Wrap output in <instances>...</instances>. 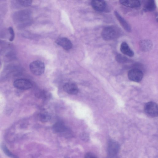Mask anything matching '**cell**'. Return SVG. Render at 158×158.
<instances>
[{"label": "cell", "mask_w": 158, "mask_h": 158, "mask_svg": "<svg viewBox=\"0 0 158 158\" xmlns=\"http://www.w3.org/2000/svg\"><path fill=\"white\" fill-rule=\"evenodd\" d=\"M29 68L31 72L34 75L39 76L44 72L45 69L44 63L40 60H35L30 64Z\"/></svg>", "instance_id": "obj_3"}, {"label": "cell", "mask_w": 158, "mask_h": 158, "mask_svg": "<svg viewBox=\"0 0 158 158\" xmlns=\"http://www.w3.org/2000/svg\"><path fill=\"white\" fill-rule=\"evenodd\" d=\"M114 14L116 18L124 29L128 32H131V27L126 20L117 11H115Z\"/></svg>", "instance_id": "obj_11"}, {"label": "cell", "mask_w": 158, "mask_h": 158, "mask_svg": "<svg viewBox=\"0 0 158 158\" xmlns=\"http://www.w3.org/2000/svg\"><path fill=\"white\" fill-rule=\"evenodd\" d=\"M9 31L10 35L9 40L10 41H12L14 40L15 37V33L13 27H9Z\"/></svg>", "instance_id": "obj_21"}, {"label": "cell", "mask_w": 158, "mask_h": 158, "mask_svg": "<svg viewBox=\"0 0 158 158\" xmlns=\"http://www.w3.org/2000/svg\"><path fill=\"white\" fill-rule=\"evenodd\" d=\"M120 50L123 54L128 56L132 57L134 55V52L131 49L126 42H123L122 43Z\"/></svg>", "instance_id": "obj_12"}, {"label": "cell", "mask_w": 158, "mask_h": 158, "mask_svg": "<svg viewBox=\"0 0 158 158\" xmlns=\"http://www.w3.org/2000/svg\"><path fill=\"white\" fill-rule=\"evenodd\" d=\"M53 129L56 132L61 133L65 131V127L62 123L58 122L55 123L53 126Z\"/></svg>", "instance_id": "obj_17"}, {"label": "cell", "mask_w": 158, "mask_h": 158, "mask_svg": "<svg viewBox=\"0 0 158 158\" xmlns=\"http://www.w3.org/2000/svg\"><path fill=\"white\" fill-rule=\"evenodd\" d=\"M116 60L120 63H124L128 61V59L125 56L121 54L118 55L116 57Z\"/></svg>", "instance_id": "obj_20"}, {"label": "cell", "mask_w": 158, "mask_h": 158, "mask_svg": "<svg viewBox=\"0 0 158 158\" xmlns=\"http://www.w3.org/2000/svg\"><path fill=\"white\" fill-rule=\"evenodd\" d=\"M64 90L71 95L77 94L78 92V89L77 85L72 82H67L63 86Z\"/></svg>", "instance_id": "obj_9"}, {"label": "cell", "mask_w": 158, "mask_h": 158, "mask_svg": "<svg viewBox=\"0 0 158 158\" xmlns=\"http://www.w3.org/2000/svg\"><path fill=\"white\" fill-rule=\"evenodd\" d=\"M121 4L130 8H137L139 7L141 5L140 2L138 0H123L119 1Z\"/></svg>", "instance_id": "obj_14"}, {"label": "cell", "mask_w": 158, "mask_h": 158, "mask_svg": "<svg viewBox=\"0 0 158 158\" xmlns=\"http://www.w3.org/2000/svg\"><path fill=\"white\" fill-rule=\"evenodd\" d=\"M121 31L118 27L114 26L105 27L102 32V36L106 40L109 41L118 38L120 35Z\"/></svg>", "instance_id": "obj_2"}, {"label": "cell", "mask_w": 158, "mask_h": 158, "mask_svg": "<svg viewBox=\"0 0 158 158\" xmlns=\"http://www.w3.org/2000/svg\"><path fill=\"white\" fill-rule=\"evenodd\" d=\"M144 110L145 113L150 116L156 117L158 116V106L155 102H150L147 103L144 106Z\"/></svg>", "instance_id": "obj_4"}, {"label": "cell", "mask_w": 158, "mask_h": 158, "mask_svg": "<svg viewBox=\"0 0 158 158\" xmlns=\"http://www.w3.org/2000/svg\"><path fill=\"white\" fill-rule=\"evenodd\" d=\"M91 5L94 9L99 12L104 11L106 7V2L103 0H92Z\"/></svg>", "instance_id": "obj_10"}, {"label": "cell", "mask_w": 158, "mask_h": 158, "mask_svg": "<svg viewBox=\"0 0 158 158\" xmlns=\"http://www.w3.org/2000/svg\"><path fill=\"white\" fill-rule=\"evenodd\" d=\"M84 158H98L95 155L91 152L86 153L85 156Z\"/></svg>", "instance_id": "obj_22"}, {"label": "cell", "mask_w": 158, "mask_h": 158, "mask_svg": "<svg viewBox=\"0 0 158 158\" xmlns=\"http://www.w3.org/2000/svg\"><path fill=\"white\" fill-rule=\"evenodd\" d=\"M128 77L131 81L138 82L142 80L143 77V73L140 69L134 68L130 69L128 71Z\"/></svg>", "instance_id": "obj_5"}, {"label": "cell", "mask_w": 158, "mask_h": 158, "mask_svg": "<svg viewBox=\"0 0 158 158\" xmlns=\"http://www.w3.org/2000/svg\"><path fill=\"white\" fill-rule=\"evenodd\" d=\"M14 85L16 88L21 90H27L31 88V83L28 80L20 79L16 80L14 82Z\"/></svg>", "instance_id": "obj_7"}, {"label": "cell", "mask_w": 158, "mask_h": 158, "mask_svg": "<svg viewBox=\"0 0 158 158\" xmlns=\"http://www.w3.org/2000/svg\"><path fill=\"white\" fill-rule=\"evenodd\" d=\"M39 120L42 122H46L51 118L49 114L47 112L43 111L40 113L38 115Z\"/></svg>", "instance_id": "obj_16"}, {"label": "cell", "mask_w": 158, "mask_h": 158, "mask_svg": "<svg viewBox=\"0 0 158 158\" xmlns=\"http://www.w3.org/2000/svg\"><path fill=\"white\" fill-rule=\"evenodd\" d=\"M139 46L142 51L146 52L150 51L152 49V44L149 40H143L140 41Z\"/></svg>", "instance_id": "obj_13"}, {"label": "cell", "mask_w": 158, "mask_h": 158, "mask_svg": "<svg viewBox=\"0 0 158 158\" xmlns=\"http://www.w3.org/2000/svg\"><path fill=\"white\" fill-rule=\"evenodd\" d=\"M56 43L66 50L71 49L73 46L71 41L65 37H60L57 38L56 41Z\"/></svg>", "instance_id": "obj_8"}, {"label": "cell", "mask_w": 158, "mask_h": 158, "mask_svg": "<svg viewBox=\"0 0 158 158\" xmlns=\"http://www.w3.org/2000/svg\"><path fill=\"white\" fill-rule=\"evenodd\" d=\"M119 148V143L116 141L110 140L108 143L107 152L108 156L110 158L115 156L118 152Z\"/></svg>", "instance_id": "obj_6"}, {"label": "cell", "mask_w": 158, "mask_h": 158, "mask_svg": "<svg viewBox=\"0 0 158 158\" xmlns=\"http://www.w3.org/2000/svg\"><path fill=\"white\" fill-rule=\"evenodd\" d=\"M31 13L28 10H23L15 12L12 18L15 24L19 27H23L28 24Z\"/></svg>", "instance_id": "obj_1"}, {"label": "cell", "mask_w": 158, "mask_h": 158, "mask_svg": "<svg viewBox=\"0 0 158 158\" xmlns=\"http://www.w3.org/2000/svg\"><path fill=\"white\" fill-rule=\"evenodd\" d=\"M155 8V2L153 0L147 1L144 5V10L146 11H152L154 10Z\"/></svg>", "instance_id": "obj_15"}, {"label": "cell", "mask_w": 158, "mask_h": 158, "mask_svg": "<svg viewBox=\"0 0 158 158\" xmlns=\"http://www.w3.org/2000/svg\"><path fill=\"white\" fill-rule=\"evenodd\" d=\"M15 2L18 5L24 7L30 6L32 3V1L30 0H20Z\"/></svg>", "instance_id": "obj_19"}, {"label": "cell", "mask_w": 158, "mask_h": 158, "mask_svg": "<svg viewBox=\"0 0 158 158\" xmlns=\"http://www.w3.org/2000/svg\"><path fill=\"white\" fill-rule=\"evenodd\" d=\"M1 147L3 151L7 156L11 158H19L18 156L11 152L4 144H2Z\"/></svg>", "instance_id": "obj_18"}]
</instances>
